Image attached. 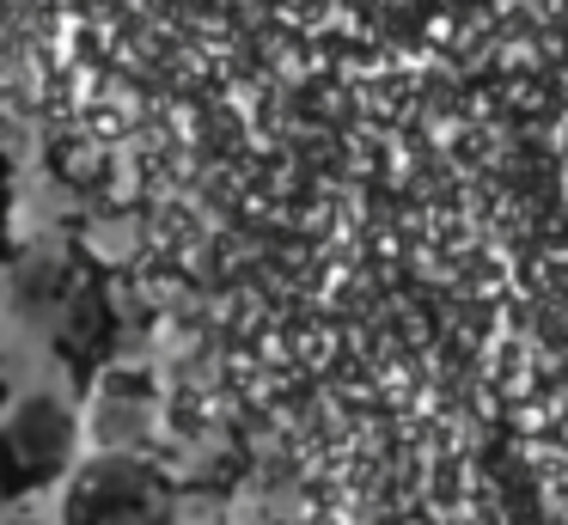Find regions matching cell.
<instances>
[{
    "mask_svg": "<svg viewBox=\"0 0 568 525\" xmlns=\"http://www.w3.org/2000/svg\"><path fill=\"white\" fill-rule=\"evenodd\" d=\"M7 293H13V305L26 317H55L68 305V293H74L68 287V263L55 251H31L26 263H19V275H13Z\"/></svg>",
    "mask_w": 568,
    "mask_h": 525,
    "instance_id": "cell-4",
    "label": "cell"
},
{
    "mask_svg": "<svg viewBox=\"0 0 568 525\" xmlns=\"http://www.w3.org/2000/svg\"><path fill=\"white\" fill-rule=\"evenodd\" d=\"M129 378H111V385L99 391V410H92L87 434L99 440V452H129L141 434L153 427V403L148 391H123Z\"/></svg>",
    "mask_w": 568,
    "mask_h": 525,
    "instance_id": "cell-3",
    "label": "cell"
},
{
    "mask_svg": "<svg viewBox=\"0 0 568 525\" xmlns=\"http://www.w3.org/2000/svg\"><path fill=\"white\" fill-rule=\"evenodd\" d=\"M0 300H7V281H0Z\"/></svg>",
    "mask_w": 568,
    "mask_h": 525,
    "instance_id": "cell-6",
    "label": "cell"
},
{
    "mask_svg": "<svg viewBox=\"0 0 568 525\" xmlns=\"http://www.w3.org/2000/svg\"><path fill=\"white\" fill-rule=\"evenodd\" d=\"M0 525H38V519H0Z\"/></svg>",
    "mask_w": 568,
    "mask_h": 525,
    "instance_id": "cell-5",
    "label": "cell"
},
{
    "mask_svg": "<svg viewBox=\"0 0 568 525\" xmlns=\"http://www.w3.org/2000/svg\"><path fill=\"white\" fill-rule=\"evenodd\" d=\"M165 495V483L153 476V464H141L135 452H92L87 464H74L68 476V501H62V525H99L116 507Z\"/></svg>",
    "mask_w": 568,
    "mask_h": 525,
    "instance_id": "cell-2",
    "label": "cell"
},
{
    "mask_svg": "<svg viewBox=\"0 0 568 525\" xmlns=\"http://www.w3.org/2000/svg\"><path fill=\"white\" fill-rule=\"evenodd\" d=\"M80 410L50 385H31L19 397H7L0 410V501H31L43 488L68 483L80 464Z\"/></svg>",
    "mask_w": 568,
    "mask_h": 525,
    "instance_id": "cell-1",
    "label": "cell"
}]
</instances>
